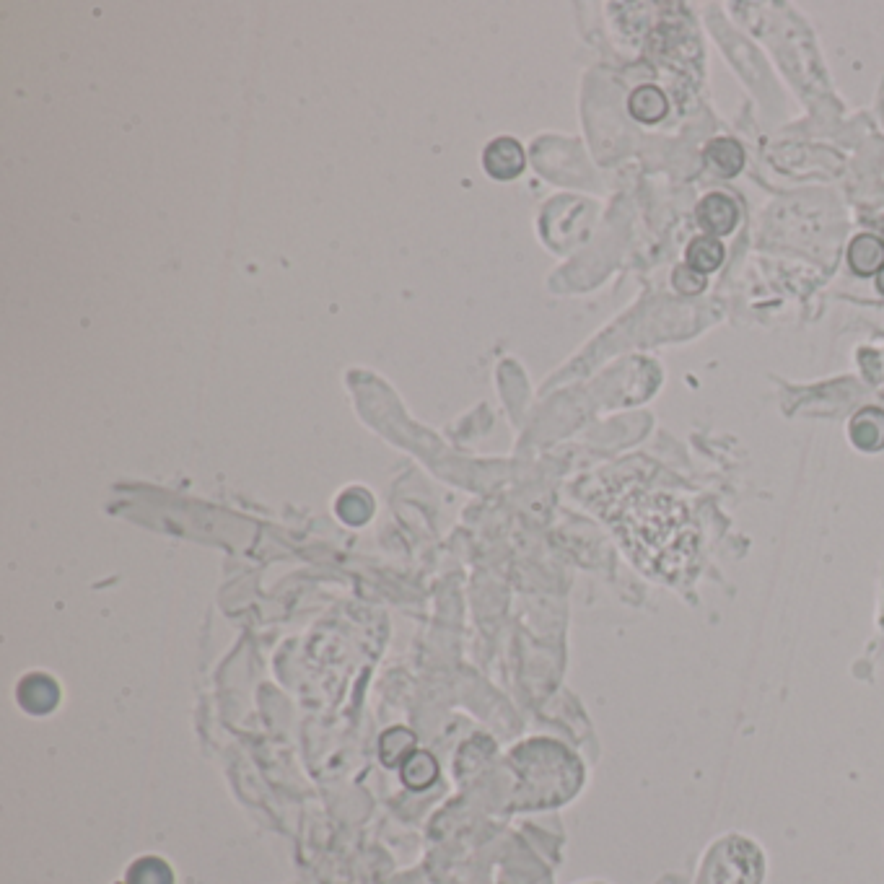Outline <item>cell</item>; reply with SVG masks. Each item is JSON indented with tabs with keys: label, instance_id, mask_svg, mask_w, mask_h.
<instances>
[{
	"label": "cell",
	"instance_id": "obj_1",
	"mask_svg": "<svg viewBox=\"0 0 884 884\" xmlns=\"http://www.w3.org/2000/svg\"><path fill=\"white\" fill-rule=\"evenodd\" d=\"M617 527L630 555L656 576L677 579L698 555V529L690 511L664 493H630L617 509Z\"/></svg>",
	"mask_w": 884,
	"mask_h": 884
},
{
	"label": "cell",
	"instance_id": "obj_2",
	"mask_svg": "<svg viewBox=\"0 0 884 884\" xmlns=\"http://www.w3.org/2000/svg\"><path fill=\"white\" fill-rule=\"evenodd\" d=\"M483 166L485 172L490 174L498 182H511L519 174L524 172L527 166V156H524L522 143L511 135H501V138L490 140L488 148L483 151Z\"/></svg>",
	"mask_w": 884,
	"mask_h": 884
},
{
	"label": "cell",
	"instance_id": "obj_3",
	"mask_svg": "<svg viewBox=\"0 0 884 884\" xmlns=\"http://www.w3.org/2000/svg\"><path fill=\"white\" fill-rule=\"evenodd\" d=\"M695 216H698V223L703 229L711 231V236L719 239V236L732 234V231L737 229L739 208L729 195H724V192H708L706 198L698 203Z\"/></svg>",
	"mask_w": 884,
	"mask_h": 884
},
{
	"label": "cell",
	"instance_id": "obj_4",
	"mask_svg": "<svg viewBox=\"0 0 884 884\" xmlns=\"http://www.w3.org/2000/svg\"><path fill=\"white\" fill-rule=\"evenodd\" d=\"M848 265L856 275H874L877 278L884 268V239L874 234H859L848 244Z\"/></svg>",
	"mask_w": 884,
	"mask_h": 884
},
{
	"label": "cell",
	"instance_id": "obj_5",
	"mask_svg": "<svg viewBox=\"0 0 884 884\" xmlns=\"http://www.w3.org/2000/svg\"><path fill=\"white\" fill-rule=\"evenodd\" d=\"M703 159L721 177H737L745 166V148L734 138H713L703 148Z\"/></svg>",
	"mask_w": 884,
	"mask_h": 884
},
{
	"label": "cell",
	"instance_id": "obj_6",
	"mask_svg": "<svg viewBox=\"0 0 884 884\" xmlns=\"http://www.w3.org/2000/svg\"><path fill=\"white\" fill-rule=\"evenodd\" d=\"M628 112L636 117L643 125H654V122H662L669 112L667 96L662 94V89H656L651 83H643L638 89H633L628 99Z\"/></svg>",
	"mask_w": 884,
	"mask_h": 884
},
{
	"label": "cell",
	"instance_id": "obj_7",
	"mask_svg": "<svg viewBox=\"0 0 884 884\" xmlns=\"http://www.w3.org/2000/svg\"><path fill=\"white\" fill-rule=\"evenodd\" d=\"M724 257L726 249L716 236H695L685 249V265H690V268L703 275L719 270Z\"/></svg>",
	"mask_w": 884,
	"mask_h": 884
},
{
	"label": "cell",
	"instance_id": "obj_8",
	"mask_svg": "<svg viewBox=\"0 0 884 884\" xmlns=\"http://www.w3.org/2000/svg\"><path fill=\"white\" fill-rule=\"evenodd\" d=\"M851 439L861 449H879L884 444V413L877 408L861 410L851 423Z\"/></svg>",
	"mask_w": 884,
	"mask_h": 884
},
{
	"label": "cell",
	"instance_id": "obj_9",
	"mask_svg": "<svg viewBox=\"0 0 884 884\" xmlns=\"http://www.w3.org/2000/svg\"><path fill=\"white\" fill-rule=\"evenodd\" d=\"M672 286H675V291L685 293V296H695V293H700L708 286V280L706 275L682 262V265L675 268V273H672Z\"/></svg>",
	"mask_w": 884,
	"mask_h": 884
},
{
	"label": "cell",
	"instance_id": "obj_10",
	"mask_svg": "<svg viewBox=\"0 0 884 884\" xmlns=\"http://www.w3.org/2000/svg\"><path fill=\"white\" fill-rule=\"evenodd\" d=\"M877 288H879V293L884 296V268H882V273L877 275Z\"/></svg>",
	"mask_w": 884,
	"mask_h": 884
}]
</instances>
